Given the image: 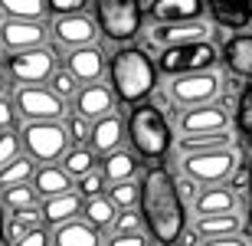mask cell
Instances as JSON below:
<instances>
[{
  "label": "cell",
  "instance_id": "obj_1",
  "mask_svg": "<svg viewBox=\"0 0 252 246\" xmlns=\"http://www.w3.org/2000/svg\"><path fill=\"white\" fill-rule=\"evenodd\" d=\"M141 217L148 223L151 237L160 246H174L184 237L187 227V210H184V197H180V184L170 177L167 168H154L144 171L141 177Z\"/></svg>",
  "mask_w": 252,
  "mask_h": 246
},
{
  "label": "cell",
  "instance_id": "obj_2",
  "mask_svg": "<svg viewBox=\"0 0 252 246\" xmlns=\"http://www.w3.org/2000/svg\"><path fill=\"white\" fill-rule=\"evenodd\" d=\"M108 82L118 102L141 105L154 89H158V63L138 46H125L115 53L108 66Z\"/></svg>",
  "mask_w": 252,
  "mask_h": 246
},
{
  "label": "cell",
  "instance_id": "obj_3",
  "mask_svg": "<svg viewBox=\"0 0 252 246\" xmlns=\"http://www.w3.org/2000/svg\"><path fill=\"white\" fill-rule=\"evenodd\" d=\"M128 138H131V148L141 158L160 161L170 151V125L164 118V112L148 105V102L134 105L128 115Z\"/></svg>",
  "mask_w": 252,
  "mask_h": 246
},
{
  "label": "cell",
  "instance_id": "obj_4",
  "mask_svg": "<svg viewBox=\"0 0 252 246\" xmlns=\"http://www.w3.org/2000/svg\"><path fill=\"white\" fill-rule=\"evenodd\" d=\"M220 59V49L210 39H196V43H180V46L160 49L158 69L164 76H190V72H210Z\"/></svg>",
  "mask_w": 252,
  "mask_h": 246
},
{
  "label": "cell",
  "instance_id": "obj_5",
  "mask_svg": "<svg viewBox=\"0 0 252 246\" xmlns=\"http://www.w3.org/2000/svg\"><path fill=\"white\" fill-rule=\"evenodd\" d=\"M141 0H95V20L112 43H128L141 30Z\"/></svg>",
  "mask_w": 252,
  "mask_h": 246
},
{
  "label": "cell",
  "instance_id": "obj_6",
  "mask_svg": "<svg viewBox=\"0 0 252 246\" xmlns=\"http://www.w3.org/2000/svg\"><path fill=\"white\" fill-rule=\"evenodd\" d=\"M236 151L233 148H210V151L184 154V174L193 184H223L236 174Z\"/></svg>",
  "mask_w": 252,
  "mask_h": 246
},
{
  "label": "cell",
  "instance_id": "obj_7",
  "mask_svg": "<svg viewBox=\"0 0 252 246\" xmlns=\"http://www.w3.org/2000/svg\"><path fill=\"white\" fill-rule=\"evenodd\" d=\"M69 128L56 122H30L23 128V148L33 161H56L69 154Z\"/></svg>",
  "mask_w": 252,
  "mask_h": 246
},
{
  "label": "cell",
  "instance_id": "obj_8",
  "mask_svg": "<svg viewBox=\"0 0 252 246\" xmlns=\"http://www.w3.org/2000/svg\"><path fill=\"white\" fill-rule=\"evenodd\" d=\"M10 79L17 82H27V85H36V82H46L56 66H53V53L46 46H36V49H20V53H10L3 59Z\"/></svg>",
  "mask_w": 252,
  "mask_h": 246
},
{
  "label": "cell",
  "instance_id": "obj_9",
  "mask_svg": "<svg viewBox=\"0 0 252 246\" xmlns=\"http://www.w3.org/2000/svg\"><path fill=\"white\" fill-rule=\"evenodd\" d=\"M17 112L30 122H56L63 118L65 105L53 89H39V85H23L17 92Z\"/></svg>",
  "mask_w": 252,
  "mask_h": 246
},
{
  "label": "cell",
  "instance_id": "obj_10",
  "mask_svg": "<svg viewBox=\"0 0 252 246\" xmlns=\"http://www.w3.org/2000/svg\"><path fill=\"white\" fill-rule=\"evenodd\" d=\"M170 95L177 105H187V108H196V105H210L220 95V76L216 72H190V76H177L170 82Z\"/></svg>",
  "mask_w": 252,
  "mask_h": 246
},
{
  "label": "cell",
  "instance_id": "obj_11",
  "mask_svg": "<svg viewBox=\"0 0 252 246\" xmlns=\"http://www.w3.org/2000/svg\"><path fill=\"white\" fill-rule=\"evenodd\" d=\"M98 20L85 17V13H72V17H56L53 23V36H56L59 46H95V36H98Z\"/></svg>",
  "mask_w": 252,
  "mask_h": 246
},
{
  "label": "cell",
  "instance_id": "obj_12",
  "mask_svg": "<svg viewBox=\"0 0 252 246\" xmlns=\"http://www.w3.org/2000/svg\"><path fill=\"white\" fill-rule=\"evenodd\" d=\"M46 39V27L39 20H3L0 27V43L10 49V53H20V49H36L43 46Z\"/></svg>",
  "mask_w": 252,
  "mask_h": 246
},
{
  "label": "cell",
  "instance_id": "obj_13",
  "mask_svg": "<svg viewBox=\"0 0 252 246\" xmlns=\"http://www.w3.org/2000/svg\"><path fill=\"white\" fill-rule=\"evenodd\" d=\"M229 125V115L220 105H196L180 115V132L184 135H223Z\"/></svg>",
  "mask_w": 252,
  "mask_h": 246
},
{
  "label": "cell",
  "instance_id": "obj_14",
  "mask_svg": "<svg viewBox=\"0 0 252 246\" xmlns=\"http://www.w3.org/2000/svg\"><path fill=\"white\" fill-rule=\"evenodd\" d=\"M210 36V27L203 20H190V23H154L151 30V43L160 49L180 46V43H196V39Z\"/></svg>",
  "mask_w": 252,
  "mask_h": 246
},
{
  "label": "cell",
  "instance_id": "obj_15",
  "mask_svg": "<svg viewBox=\"0 0 252 246\" xmlns=\"http://www.w3.org/2000/svg\"><path fill=\"white\" fill-rule=\"evenodd\" d=\"M112 105H115L112 85H102V82H89L75 95V115H82L89 122H98L105 115H112Z\"/></svg>",
  "mask_w": 252,
  "mask_h": 246
},
{
  "label": "cell",
  "instance_id": "obj_16",
  "mask_svg": "<svg viewBox=\"0 0 252 246\" xmlns=\"http://www.w3.org/2000/svg\"><path fill=\"white\" fill-rule=\"evenodd\" d=\"M213 23L226 30H249L252 27V0H206Z\"/></svg>",
  "mask_w": 252,
  "mask_h": 246
},
{
  "label": "cell",
  "instance_id": "obj_17",
  "mask_svg": "<svg viewBox=\"0 0 252 246\" xmlns=\"http://www.w3.org/2000/svg\"><path fill=\"white\" fill-rule=\"evenodd\" d=\"M206 0H151V17L154 23H190L203 20Z\"/></svg>",
  "mask_w": 252,
  "mask_h": 246
},
{
  "label": "cell",
  "instance_id": "obj_18",
  "mask_svg": "<svg viewBox=\"0 0 252 246\" xmlns=\"http://www.w3.org/2000/svg\"><path fill=\"white\" fill-rule=\"evenodd\" d=\"M223 63L239 79L252 82V33H236L223 43Z\"/></svg>",
  "mask_w": 252,
  "mask_h": 246
},
{
  "label": "cell",
  "instance_id": "obj_19",
  "mask_svg": "<svg viewBox=\"0 0 252 246\" xmlns=\"http://www.w3.org/2000/svg\"><path fill=\"white\" fill-rule=\"evenodd\" d=\"M69 72L79 82H98V76L105 72V53L98 46H79L69 53Z\"/></svg>",
  "mask_w": 252,
  "mask_h": 246
},
{
  "label": "cell",
  "instance_id": "obj_20",
  "mask_svg": "<svg viewBox=\"0 0 252 246\" xmlns=\"http://www.w3.org/2000/svg\"><path fill=\"white\" fill-rule=\"evenodd\" d=\"M122 138H125V125L118 122V115H105V118H98L92 125V148L95 151H105V154L118 151Z\"/></svg>",
  "mask_w": 252,
  "mask_h": 246
},
{
  "label": "cell",
  "instance_id": "obj_21",
  "mask_svg": "<svg viewBox=\"0 0 252 246\" xmlns=\"http://www.w3.org/2000/svg\"><path fill=\"white\" fill-rule=\"evenodd\" d=\"M75 213H82V200L75 197L72 190H69V194H59V197H49L46 204H43V220L53 223V227L72 223Z\"/></svg>",
  "mask_w": 252,
  "mask_h": 246
},
{
  "label": "cell",
  "instance_id": "obj_22",
  "mask_svg": "<svg viewBox=\"0 0 252 246\" xmlns=\"http://www.w3.org/2000/svg\"><path fill=\"white\" fill-rule=\"evenodd\" d=\"M56 246H102V237L92 223H82V220H72V223H63L56 227Z\"/></svg>",
  "mask_w": 252,
  "mask_h": 246
},
{
  "label": "cell",
  "instance_id": "obj_23",
  "mask_svg": "<svg viewBox=\"0 0 252 246\" xmlns=\"http://www.w3.org/2000/svg\"><path fill=\"white\" fill-rule=\"evenodd\" d=\"M236 194L229 187H206L196 197V213L200 217H216V213H233Z\"/></svg>",
  "mask_w": 252,
  "mask_h": 246
},
{
  "label": "cell",
  "instance_id": "obj_24",
  "mask_svg": "<svg viewBox=\"0 0 252 246\" xmlns=\"http://www.w3.org/2000/svg\"><path fill=\"white\" fill-rule=\"evenodd\" d=\"M243 227V220L236 213H216V217H200L196 220V233L206 240H216V237H236Z\"/></svg>",
  "mask_w": 252,
  "mask_h": 246
},
{
  "label": "cell",
  "instance_id": "obj_25",
  "mask_svg": "<svg viewBox=\"0 0 252 246\" xmlns=\"http://www.w3.org/2000/svg\"><path fill=\"white\" fill-rule=\"evenodd\" d=\"M69 171L65 168H53V164H46V168L36 171V194H46V197H59V194H69Z\"/></svg>",
  "mask_w": 252,
  "mask_h": 246
},
{
  "label": "cell",
  "instance_id": "obj_26",
  "mask_svg": "<svg viewBox=\"0 0 252 246\" xmlns=\"http://www.w3.org/2000/svg\"><path fill=\"white\" fill-rule=\"evenodd\" d=\"M134 171H138V164H134V158H131V154H125V151H112L102 161V174L112 180V184L131 180V177H134Z\"/></svg>",
  "mask_w": 252,
  "mask_h": 246
},
{
  "label": "cell",
  "instance_id": "obj_27",
  "mask_svg": "<svg viewBox=\"0 0 252 246\" xmlns=\"http://www.w3.org/2000/svg\"><path fill=\"white\" fill-rule=\"evenodd\" d=\"M0 10L13 20H43L49 3L46 0H0Z\"/></svg>",
  "mask_w": 252,
  "mask_h": 246
},
{
  "label": "cell",
  "instance_id": "obj_28",
  "mask_svg": "<svg viewBox=\"0 0 252 246\" xmlns=\"http://www.w3.org/2000/svg\"><path fill=\"white\" fill-rule=\"evenodd\" d=\"M30 174H33V161L30 158H17V161H10L7 168L0 171V187L10 190V187H20V184H27Z\"/></svg>",
  "mask_w": 252,
  "mask_h": 246
},
{
  "label": "cell",
  "instance_id": "obj_29",
  "mask_svg": "<svg viewBox=\"0 0 252 246\" xmlns=\"http://www.w3.org/2000/svg\"><path fill=\"white\" fill-rule=\"evenodd\" d=\"M210 148H229V135H184L180 151L193 154V151H210Z\"/></svg>",
  "mask_w": 252,
  "mask_h": 246
},
{
  "label": "cell",
  "instance_id": "obj_30",
  "mask_svg": "<svg viewBox=\"0 0 252 246\" xmlns=\"http://www.w3.org/2000/svg\"><path fill=\"white\" fill-rule=\"evenodd\" d=\"M85 213H89V223H92V227H108V223L118 220L112 197H92L89 207H85Z\"/></svg>",
  "mask_w": 252,
  "mask_h": 246
},
{
  "label": "cell",
  "instance_id": "obj_31",
  "mask_svg": "<svg viewBox=\"0 0 252 246\" xmlns=\"http://www.w3.org/2000/svg\"><path fill=\"white\" fill-rule=\"evenodd\" d=\"M236 128L246 138H252V82L236 95Z\"/></svg>",
  "mask_w": 252,
  "mask_h": 246
},
{
  "label": "cell",
  "instance_id": "obj_32",
  "mask_svg": "<svg viewBox=\"0 0 252 246\" xmlns=\"http://www.w3.org/2000/svg\"><path fill=\"white\" fill-rule=\"evenodd\" d=\"M92 164H95V158H92V151L89 148H72V151L65 154V161H63V168L72 174V177H85V174H92Z\"/></svg>",
  "mask_w": 252,
  "mask_h": 246
},
{
  "label": "cell",
  "instance_id": "obj_33",
  "mask_svg": "<svg viewBox=\"0 0 252 246\" xmlns=\"http://www.w3.org/2000/svg\"><path fill=\"white\" fill-rule=\"evenodd\" d=\"M49 89L59 95V99H69V95H79V79L69 72V69H56L53 76H49Z\"/></svg>",
  "mask_w": 252,
  "mask_h": 246
},
{
  "label": "cell",
  "instance_id": "obj_34",
  "mask_svg": "<svg viewBox=\"0 0 252 246\" xmlns=\"http://www.w3.org/2000/svg\"><path fill=\"white\" fill-rule=\"evenodd\" d=\"M3 204H7L10 210H30L33 204H36V190L27 187V184H20V187H10L7 194H3Z\"/></svg>",
  "mask_w": 252,
  "mask_h": 246
},
{
  "label": "cell",
  "instance_id": "obj_35",
  "mask_svg": "<svg viewBox=\"0 0 252 246\" xmlns=\"http://www.w3.org/2000/svg\"><path fill=\"white\" fill-rule=\"evenodd\" d=\"M134 200H141V187H138V184H131V180L112 184V204H115V207L131 210V207H134Z\"/></svg>",
  "mask_w": 252,
  "mask_h": 246
},
{
  "label": "cell",
  "instance_id": "obj_36",
  "mask_svg": "<svg viewBox=\"0 0 252 246\" xmlns=\"http://www.w3.org/2000/svg\"><path fill=\"white\" fill-rule=\"evenodd\" d=\"M17 151H20V138L13 132H3V135H0V171L7 168L10 161H17V158H20Z\"/></svg>",
  "mask_w": 252,
  "mask_h": 246
},
{
  "label": "cell",
  "instance_id": "obj_37",
  "mask_svg": "<svg viewBox=\"0 0 252 246\" xmlns=\"http://www.w3.org/2000/svg\"><path fill=\"white\" fill-rule=\"evenodd\" d=\"M141 213H134V210H125V213H118V220H115V233H141Z\"/></svg>",
  "mask_w": 252,
  "mask_h": 246
},
{
  "label": "cell",
  "instance_id": "obj_38",
  "mask_svg": "<svg viewBox=\"0 0 252 246\" xmlns=\"http://www.w3.org/2000/svg\"><path fill=\"white\" fill-rule=\"evenodd\" d=\"M46 3L56 17H72V13H82L85 7V0H46Z\"/></svg>",
  "mask_w": 252,
  "mask_h": 246
},
{
  "label": "cell",
  "instance_id": "obj_39",
  "mask_svg": "<svg viewBox=\"0 0 252 246\" xmlns=\"http://www.w3.org/2000/svg\"><path fill=\"white\" fill-rule=\"evenodd\" d=\"M102 184H105V174H98V171H92V174H85V177L79 180V187H82V194L89 200L102 194Z\"/></svg>",
  "mask_w": 252,
  "mask_h": 246
},
{
  "label": "cell",
  "instance_id": "obj_40",
  "mask_svg": "<svg viewBox=\"0 0 252 246\" xmlns=\"http://www.w3.org/2000/svg\"><path fill=\"white\" fill-rule=\"evenodd\" d=\"M65 128H69V135H72L75 141H89V138H92V128H89V118H82V115H72Z\"/></svg>",
  "mask_w": 252,
  "mask_h": 246
},
{
  "label": "cell",
  "instance_id": "obj_41",
  "mask_svg": "<svg viewBox=\"0 0 252 246\" xmlns=\"http://www.w3.org/2000/svg\"><path fill=\"white\" fill-rule=\"evenodd\" d=\"M13 118H17V102L0 95V128H13Z\"/></svg>",
  "mask_w": 252,
  "mask_h": 246
},
{
  "label": "cell",
  "instance_id": "obj_42",
  "mask_svg": "<svg viewBox=\"0 0 252 246\" xmlns=\"http://www.w3.org/2000/svg\"><path fill=\"white\" fill-rule=\"evenodd\" d=\"M112 246H148V240H144V233H115Z\"/></svg>",
  "mask_w": 252,
  "mask_h": 246
},
{
  "label": "cell",
  "instance_id": "obj_43",
  "mask_svg": "<svg viewBox=\"0 0 252 246\" xmlns=\"http://www.w3.org/2000/svg\"><path fill=\"white\" fill-rule=\"evenodd\" d=\"M46 243H49V237H46L39 227H33V230H27V237L20 240L17 246H46Z\"/></svg>",
  "mask_w": 252,
  "mask_h": 246
},
{
  "label": "cell",
  "instance_id": "obj_44",
  "mask_svg": "<svg viewBox=\"0 0 252 246\" xmlns=\"http://www.w3.org/2000/svg\"><path fill=\"white\" fill-rule=\"evenodd\" d=\"M203 246H249V240H243L239 233H236V237H216V240H206Z\"/></svg>",
  "mask_w": 252,
  "mask_h": 246
},
{
  "label": "cell",
  "instance_id": "obj_45",
  "mask_svg": "<svg viewBox=\"0 0 252 246\" xmlns=\"http://www.w3.org/2000/svg\"><path fill=\"white\" fill-rule=\"evenodd\" d=\"M249 184H252L249 171H236V174H233V187H236V190H246Z\"/></svg>",
  "mask_w": 252,
  "mask_h": 246
},
{
  "label": "cell",
  "instance_id": "obj_46",
  "mask_svg": "<svg viewBox=\"0 0 252 246\" xmlns=\"http://www.w3.org/2000/svg\"><path fill=\"white\" fill-rule=\"evenodd\" d=\"M10 237H13V240H17V243H20V240L27 237V223H23V220H17V217H13V223H10Z\"/></svg>",
  "mask_w": 252,
  "mask_h": 246
},
{
  "label": "cell",
  "instance_id": "obj_47",
  "mask_svg": "<svg viewBox=\"0 0 252 246\" xmlns=\"http://www.w3.org/2000/svg\"><path fill=\"white\" fill-rule=\"evenodd\" d=\"M17 220H23V223H36V210L30 207V210H20V213H13Z\"/></svg>",
  "mask_w": 252,
  "mask_h": 246
},
{
  "label": "cell",
  "instance_id": "obj_48",
  "mask_svg": "<svg viewBox=\"0 0 252 246\" xmlns=\"http://www.w3.org/2000/svg\"><path fill=\"white\" fill-rule=\"evenodd\" d=\"M193 194H196L193 180H187V184H180V197H184V200H193Z\"/></svg>",
  "mask_w": 252,
  "mask_h": 246
},
{
  "label": "cell",
  "instance_id": "obj_49",
  "mask_svg": "<svg viewBox=\"0 0 252 246\" xmlns=\"http://www.w3.org/2000/svg\"><path fill=\"white\" fill-rule=\"evenodd\" d=\"M249 177H252V161H249ZM249 227H252V184H249Z\"/></svg>",
  "mask_w": 252,
  "mask_h": 246
},
{
  "label": "cell",
  "instance_id": "obj_50",
  "mask_svg": "<svg viewBox=\"0 0 252 246\" xmlns=\"http://www.w3.org/2000/svg\"><path fill=\"white\" fill-rule=\"evenodd\" d=\"M196 240H193V233H187V237H184V246H193Z\"/></svg>",
  "mask_w": 252,
  "mask_h": 246
},
{
  "label": "cell",
  "instance_id": "obj_51",
  "mask_svg": "<svg viewBox=\"0 0 252 246\" xmlns=\"http://www.w3.org/2000/svg\"><path fill=\"white\" fill-rule=\"evenodd\" d=\"M0 240H3V207H0Z\"/></svg>",
  "mask_w": 252,
  "mask_h": 246
},
{
  "label": "cell",
  "instance_id": "obj_52",
  "mask_svg": "<svg viewBox=\"0 0 252 246\" xmlns=\"http://www.w3.org/2000/svg\"><path fill=\"white\" fill-rule=\"evenodd\" d=\"M0 92H3V72H0Z\"/></svg>",
  "mask_w": 252,
  "mask_h": 246
}]
</instances>
